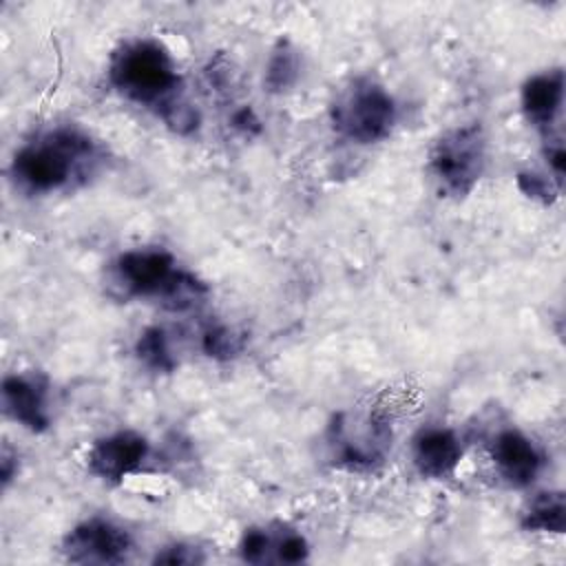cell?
Here are the masks:
<instances>
[{"instance_id": "obj_1", "label": "cell", "mask_w": 566, "mask_h": 566, "mask_svg": "<svg viewBox=\"0 0 566 566\" xmlns=\"http://www.w3.org/2000/svg\"><path fill=\"white\" fill-rule=\"evenodd\" d=\"M111 84L130 102L155 108L177 133H190L199 115L179 99L181 77L170 53L155 40L122 44L108 64Z\"/></svg>"}, {"instance_id": "obj_2", "label": "cell", "mask_w": 566, "mask_h": 566, "mask_svg": "<svg viewBox=\"0 0 566 566\" xmlns=\"http://www.w3.org/2000/svg\"><path fill=\"white\" fill-rule=\"evenodd\" d=\"M97 164L95 142L77 128H55L27 142L11 161L18 188L31 195L62 190Z\"/></svg>"}, {"instance_id": "obj_3", "label": "cell", "mask_w": 566, "mask_h": 566, "mask_svg": "<svg viewBox=\"0 0 566 566\" xmlns=\"http://www.w3.org/2000/svg\"><path fill=\"white\" fill-rule=\"evenodd\" d=\"M334 130L354 144H376L385 139L396 124V102L371 77L352 80L334 99Z\"/></svg>"}, {"instance_id": "obj_4", "label": "cell", "mask_w": 566, "mask_h": 566, "mask_svg": "<svg viewBox=\"0 0 566 566\" xmlns=\"http://www.w3.org/2000/svg\"><path fill=\"white\" fill-rule=\"evenodd\" d=\"M486 164V142L478 124L449 128L429 155V170L438 188L451 197H467L480 181Z\"/></svg>"}, {"instance_id": "obj_5", "label": "cell", "mask_w": 566, "mask_h": 566, "mask_svg": "<svg viewBox=\"0 0 566 566\" xmlns=\"http://www.w3.org/2000/svg\"><path fill=\"white\" fill-rule=\"evenodd\" d=\"M391 436V424L376 411H340L327 429V447L338 467L367 471L385 460Z\"/></svg>"}, {"instance_id": "obj_6", "label": "cell", "mask_w": 566, "mask_h": 566, "mask_svg": "<svg viewBox=\"0 0 566 566\" xmlns=\"http://www.w3.org/2000/svg\"><path fill=\"white\" fill-rule=\"evenodd\" d=\"M175 256L161 248H137L117 256L115 281L128 296L164 298L179 279Z\"/></svg>"}, {"instance_id": "obj_7", "label": "cell", "mask_w": 566, "mask_h": 566, "mask_svg": "<svg viewBox=\"0 0 566 566\" xmlns=\"http://www.w3.org/2000/svg\"><path fill=\"white\" fill-rule=\"evenodd\" d=\"M130 546V535L104 517H91L77 524L62 542L64 557L73 564H122Z\"/></svg>"}, {"instance_id": "obj_8", "label": "cell", "mask_w": 566, "mask_h": 566, "mask_svg": "<svg viewBox=\"0 0 566 566\" xmlns=\"http://www.w3.org/2000/svg\"><path fill=\"white\" fill-rule=\"evenodd\" d=\"M239 555L248 564H301L310 555V544L301 531L270 522L250 526L241 535Z\"/></svg>"}, {"instance_id": "obj_9", "label": "cell", "mask_w": 566, "mask_h": 566, "mask_svg": "<svg viewBox=\"0 0 566 566\" xmlns=\"http://www.w3.org/2000/svg\"><path fill=\"white\" fill-rule=\"evenodd\" d=\"M148 458V440L137 431H115L93 442L86 453L88 471L111 484H119Z\"/></svg>"}, {"instance_id": "obj_10", "label": "cell", "mask_w": 566, "mask_h": 566, "mask_svg": "<svg viewBox=\"0 0 566 566\" xmlns=\"http://www.w3.org/2000/svg\"><path fill=\"white\" fill-rule=\"evenodd\" d=\"M49 380L40 371L11 374L2 380V407L29 431L49 427Z\"/></svg>"}, {"instance_id": "obj_11", "label": "cell", "mask_w": 566, "mask_h": 566, "mask_svg": "<svg viewBox=\"0 0 566 566\" xmlns=\"http://www.w3.org/2000/svg\"><path fill=\"white\" fill-rule=\"evenodd\" d=\"M491 458L500 478L515 489L533 484L544 464L535 442L517 429H502L493 438Z\"/></svg>"}, {"instance_id": "obj_12", "label": "cell", "mask_w": 566, "mask_h": 566, "mask_svg": "<svg viewBox=\"0 0 566 566\" xmlns=\"http://www.w3.org/2000/svg\"><path fill=\"white\" fill-rule=\"evenodd\" d=\"M413 464L424 478H447L462 458V444L455 431L447 427H424L413 438Z\"/></svg>"}, {"instance_id": "obj_13", "label": "cell", "mask_w": 566, "mask_h": 566, "mask_svg": "<svg viewBox=\"0 0 566 566\" xmlns=\"http://www.w3.org/2000/svg\"><path fill=\"white\" fill-rule=\"evenodd\" d=\"M564 99V71L551 69L528 77L522 86V111L526 119L544 133H551Z\"/></svg>"}, {"instance_id": "obj_14", "label": "cell", "mask_w": 566, "mask_h": 566, "mask_svg": "<svg viewBox=\"0 0 566 566\" xmlns=\"http://www.w3.org/2000/svg\"><path fill=\"white\" fill-rule=\"evenodd\" d=\"M522 526L533 533H564L566 502L562 491H542L522 511Z\"/></svg>"}, {"instance_id": "obj_15", "label": "cell", "mask_w": 566, "mask_h": 566, "mask_svg": "<svg viewBox=\"0 0 566 566\" xmlns=\"http://www.w3.org/2000/svg\"><path fill=\"white\" fill-rule=\"evenodd\" d=\"M135 354L146 367H150L155 371H172L177 365L170 338L161 327L144 329L137 338Z\"/></svg>"}, {"instance_id": "obj_16", "label": "cell", "mask_w": 566, "mask_h": 566, "mask_svg": "<svg viewBox=\"0 0 566 566\" xmlns=\"http://www.w3.org/2000/svg\"><path fill=\"white\" fill-rule=\"evenodd\" d=\"M298 55L287 42H279L274 49L270 62H268V73H265V84L272 91H285L290 88L296 77H298Z\"/></svg>"}, {"instance_id": "obj_17", "label": "cell", "mask_w": 566, "mask_h": 566, "mask_svg": "<svg viewBox=\"0 0 566 566\" xmlns=\"http://www.w3.org/2000/svg\"><path fill=\"white\" fill-rule=\"evenodd\" d=\"M201 347L212 358H232L241 352V338L226 325H210L201 334Z\"/></svg>"}, {"instance_id": "obj_18", "label": "cell", "mask_w": 566, "mask_h": 566, "mask_svg": "<svg viewBox=\"0 0 566 566\" xmlns=\"http://www.w3.org/2000/svg\"><path fill=\"white\" fill-rule=\"evenodd\" d=\"M153 562H155V564H170V566H195V564L206 562V555L201 553V548H197V546H192V544L177 542V544L164 546V548L153 557Z\"/></svg>"}, {"instance_id": "obj_19", "label": "cell", "mask_w": 566, "mask_h": 566, "mask_svg": "<svg viewBox=\"0 0 566 566\" xmlns=\"http://www.w3.org/2000/svg\"><path fill=\"white\" fill-rule=\"evenodd\" d=\"M517 186L522 188L524 195L533 197V199H539L544 203L553 201L559 192L557 186H553L551 177H544L539 172H533V170H526V172H520L517 175Z\"/></svg>"}]
</instances>
